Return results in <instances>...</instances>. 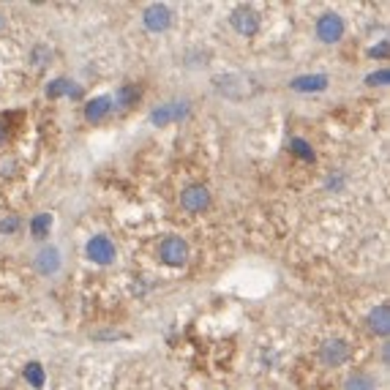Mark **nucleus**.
Listing matches in <instances>:
<instances>
[{
	"label": "nucleus",
	"mask_w": 390,
	"mask_h": 390,
	"mask_svg": "<svg viewBox=\"0 0 390 390\" xmlns=\"http://www.w3.org/2000/svg\"><path fill=\"white\" fill-rule=\"evenodd\" d=\"M158 257L164 265H172V267H180V265H186L188 260V243L183 241V238H164L161 241V246H158Z\"/></svg>",
	"instance_id": "nucleus-1"
},
{
	"label": "nucleus",
	"mask_w": 390,
	"mask_h": 390,
	"mask_svg": "<svg viewBox=\"0 0 390 390\" xmlns=\"http://www.w3.org/2000/svg\"><path fill=\"white\" fill-rule=\"evenodd\" d=\"M341 36H344V19H341L339 14L328 11V14H322V16L317 19V38H319V41L336 44Z\"/></svg>",
	"instance_id": "nucleus-2"
},
{
	"label": "nucleus",
	"mask_w": 390,
	"mask_h": 390,
	"mask_svg": "<svg viewBox=\"0 0 390 390\" xmlns=\"http://www.w3.org/2000/svg\"><path fill=\"white\" fill-rule=\"evenodd\" d=\"M85 254L88 260L96 262V265H110L115 260V243L107 238V235H93L85 246Z\"/></svg>",
	"instance_id": "nucleus-3"
},
{
	"label": "nucleus",
	"mask_w": 390,
	"mask_h": 390,
	"mask_svg": "<svg viewBox=\"0 0 390 390\" xmlns=\"http://www.w3.org/2000/svg\"><path fill=\"white\" fill-rule=\"evenodd\" d=\"M142 22H145V27H147L150 33H161V30H167V27L172 25V11H169L164 3H153V5L145 8Z\"/></svg>",
	"instance_id": "nucleus-4"
},
{
	"label": "nucleus",
	"mask_w": 390,
	"mask_h": 390,
	"mask_svg": "<svg viewBox=\"0 0 390 390\" xmlns=\"http://www.w3.org/2000/svg\"><path fill=\"white\" fill-rule=\"evenodd\" d=\"M186 112H188V104H186V101H167V104H161L158 110L150 112V123H153V126H169V123H175V121H180Z\"/></svg>",
	"instance_id": "nucleus-5"
},
{
	"label": "nucleus",
	"mask_w": 390,
	"mask_h": 390,
	"mask_svg": "<svg viewBox=\"0 0 390 390\" xmlns=\"http://www.w3.org/2000/svg\"><path fill=\"white\" fill-rule=\"evenodd\" d=\"M63 265V257H60V249L55 246H44L36 257H33V267L41 273V276H55Z\"/></svg>",
	"instance_id": "nucleus-6"
},
{
	"label": "nucleus",
	"mask_w": 390,
	"mask_h": 390,
	"mask_svg": "<svg viewBox=\"0 0 390 390\" xmlns=\"http://www.w3.org/2000/svg\"><path fill=\"white\" fill-rule=\"evenodd\" d=\"M232 27L241 33V36H254L257 30H260V16L254 14V8H246V5H241V8H235L232 11Z\"/></svg>",
	"instance_id": "nucleus-7"
},
{
	"label": "nucleus",
	"mask_w": 390,
	"mask_h": 390,
	"mask_svg": "<svg viewBox=\"0 0 390 390\" xmlns=\"http://www.w3.org/2000/svg\"><path fill=\"white\" fill-rule=\"evenodd\" d=\"M180 205L188 210V213H202L208 205H210V191L205 186H188L180 197Z\"/></svg>",
	"instance_id": "nucleus-8"
},
{
	"label": "nucleus",
	"mask_w": 390,
	"mask_h": 390,
	"mask_svg": "<svg viewBox=\"0 0 390 390\" xmlns=\"http://www.w3.org/2000/svg\"><path fill=\"white\" fill-rule=\"evenodd\" d=\"M322 363L325 366H341L347 358H350V347H347V341H341V339H333V341H328V344H322Z\"/></svg>",
	"instance_id": "nucleus-9"
},
{
	"label": "nucleus",
	"mask_w": 390,
	"mask_h": 390,
	"mask_svg": "<svg viewBox=\"0 0 390 390\" xmlns=\"http://www.w3.org/2000/svg\"><path fill=\"white\" fill-rule=\"evenodd\" d=\"M289 85H292V90H300V93H314V90H325V88H328V77H325V74L295 77Z\"/></svg>",
	"instance_id": "nucleus-10"
},
{
	"label": "nucleus",
	"mask_w": 390,
	"mask_h": 390,
	"mask_svg": "<svg viewBox=\"0 0 390 390\" xmlns=\"http://www.w3.org/2000/svg\"><path fill=\"white\" fill-rule=\"evenodd\" d=\"M110 110H112V99H110V96H99V99L88 101L85 118H88L90 123H96V121H104V118L110 115Z\"/></svg>",
	"instance_id": "nucleus-11"
},
{
	"label": "nucleus",
	"mask_w": 390,
	"mask_h": 390,
	"mask_svg": "<svg viewBox=\"0 0 390 390\" xmlns=\"http://www.w3.org/2000/svg\"><path fill=\"white\" fill-rule=\"evenodd\" d=\"M369 328H371L377 336H388L390 333V308L385 303L377 306V308L369 314Z\"/></svg>",
	"instance_id": "nucleus-12"
},
{
	"label": "nucleus",
	"mask_w": 390,
	"mask_h": 390,
	"mask_svg": "<svg viewBox=\"0 0 390 390\" xmlns=\"http://www.w3.org/2000/svg\"><path fill=\"white\" fill-rule=\"evenodd\" d=\"M47 96L49 99H58V96H82V90L77 85H71L69 80H55V82H49Z\"/></svg>",
	"instance_id": "nucleus-13"
},
{
	"label": "nucleus",
	"mask_w": 390,
	"mask_h": 390,
	"mask_svg": "<svg viewBox=\"0 0 390 390\" xmlns=\"http://www.w3.org/2000/svg\"><path fill=\"white\" fill-rule=\"evenodd\" d=\"M49 230H52V216H49V213H38V216L30 219V232H33V238L44 241V238L49 235Z\"/></svg>",
	"instance_id": "nucleus-14"
},
{
	"label": "nucleus",
	"mask_w": 390,
	"mask_h": 390,
	"mask_svg": "<svg viewBox=\"0 0 390 390\" xmlns=\"http://www.w3.org/2000/svg\"><path fill=\"white\" fill-rule=\"evenodd\" d=\"M136 99H139V90H136L134 85H123V88L115 93V104H118L121 110H129L131 104H136Z\"/></svg>",
	"instance_id": "nucleus-15"
},
{
	"label": "nucleus",
	"mask_w": 390,
	"mask_h": 390,
	"mask_svg": "<svg viewBox=\"0 0 390 390\" xmlns=\"http://www.w3.org/2000/svg\"><path fill=\"white\" fill-rule=\"evenodd\" d=\"M25 380L33 388H44V366L41 363H27L25 366Z\"/></svg>",
	"instance_id": "nucleus-16"
},
{
	"label": "nucleus",
	"mask_w": 390,
	"mask_h": 390,
	"mask_svg": "<svg viewBox=\"0 0 390 390\" xmlns=\"http://www.w3.org/2000/svg\"><path fill=\"white\" fill-rule=\"evenodd\" d=\"M289 147H292V153L300 156L303 161H314V150H311V145H308L306 139H292Z\"/></svg>",
	"instance_id": "nucleus-17"
},
{
	"label": "nucleus",
	"mask_w": 390,
	"mask_h": 390,
	"mask_svg": "<svg viewBox=\"0 0 390 390\" xmlns=\"http://www.w3.org/2000/svg\"><path fill=\"white\" fill-rule=\"evenodd\" d=\"M347 390H374V380L366 377V374H358L347 382Z\"/></svg>",
	"instance_id": "nucleus-18"
},
{
	"label": "nucleus",
	"mask_w": 390,
	"mask_h": 390,
	"mask_svg": "<svg viewBox=\"0 0 390 390\" xmlns=\"http://www.w3.org/2000/svg\"><path fill=\"white\" fill-rule=\"evenodd\" d=\"M388 80H390L388 69H380V71H374V74H369V77H366V82H369V85H388Z\"/></svg>",
	"instance_id": "nucleus-19"
},
{
	"label": "nucleus",
	"mask_w": 390,
	"mask_h": 390,
	"mask_svg": "<svg viewBox=\"0 0 390 390\" xmlns=\"http://www.w3.org/2000/svg\"><path fill=\"white\" fill-rule=\"evenodd\" d=\"M16 230H19V219H16V216H8V219L0 221V232L11 235V232H16Z\"/></svg>",
	"instance_id": "nucleus-20"
},
{
	"label": "nucleus",
	"mask_w": 390,
	"mask_h": 390,
	"mask_svg": "<svg viewBox=\"0 0 390 390\" xmlns=\"http://www.w3.org/2000/svg\"><path fill=\"white\" fill-rule=\"evenodd\" d=\"M49 55H52V52H49L47 47H36V49H33V63H36V66H44Z\"/></svg>",
	"instance_id": "nucleus-21"
},
{
	"label": "nucleus",
	"mask_w": 390,
	"mask_h": 390,
	"mask_svg": "<svg viewBox=\"0 0 390 390\" xmlns=\"http://www.w3.org/2000/svg\"><path fill=\"white\" fill-rule=\"evenodd\" d=\"M385 58L388 55V41H380V47H371V58Z\"/></svg>",
	"instance_id": "nucleus-22"
},
{
	"label": "nucleus",
	"mask_w": 390,
	"mask_h": 390,
	"mask_svg": "<svg viewBox=\"0 0 390 390\" xmlns=\"http://www.w3.org/2000/svg\"><path fill=\"white\" fill-rule=\"evenodd\" d=\"M3 139H5V123L0 121V145H3Z\"/></svg>",
	"instance_id": "nucleus-23"
},
{
	"label": "nucleus",
	"mask_w": 390,
	"mask_h": 390,
	"mask_svg": "<svg viewBox=\"0 0 390 390\" xmlns=\"http://www.w3.org/2000/svg\"><path fill=\"white\" fill-rule=\"evenodd\" d=\"M3 27H5V16H0V30H3Z\"/></svg>",
	"instance_id": "nucleus-24"
}]
</instances>
